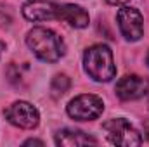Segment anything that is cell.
<instances>
[{
    "label": "cell",
    "mask_w": 149,
    "mask_h": 147,
    "mask_svg": "<svg viewBox=\"0 0 149 147\" xmlns=\"http://www.w3.org/2000/svg\"><path fill=\"white\" fill-rule=\"evenodd\" d=\"M26 45L43 62H57L64 55V42L61 37L43 26H37L28 31L26 35Z\"/></svg>",
    "instance_id": "6da1fadb"
},
{
    "label": "cell",
    "mask_w": 149,
    "mask_h": 147,
    "mask_svg": "<svg viewBox=\"0 0 149 147\" xmlns=\"http://www.w3.org/2000/svg\"><path fill=\"white\" fill-rule=\"evenodd\" d=\"M83 68L94 81L108 83L116 74V66L113 59L111 49L104 43L92 45L83 54Z\"/></svg>",
    "instance_id": "7a4b0ae2"
},
{
    "label": "cell",
    "mask_w": 149,
    "mask_h": 147,
    "mask_svg": "<svg viewBox=\"0 0 149 147\" xmlns=\"http://www.w3.org/2000/svg\"><path fill=\"white\" fill-rule=\"evenodd\" d=\"M102 130L106 133V139L113 146L121 147H137L142 144L141 133L123 118H113L102 125Z\"/></svg>",
    "instance_id": "3957f363"
},
{
    "label": "cell",
    "mask_w": 149,
    "mask_h": 147,
    "mask_svg": "<svg viewBox=\"0 0 149 147\" xmlns=\"http://www.w3.org/2000/svg\"><path fill=\"white\" fill-rule=\"evenodd\" d=\"M66 111H68V116L73 118L74 121H92L102 114L104 102L101 97L94 94H81L68 104Z\"/></svg>",
    "instance_id": "277c9868"
},
{
    "label": "cell",
    "mask_w": 149,
    "mask_h": 147,
    "mask_svg": "<svg viewBox=\"0 0 149 147\" xmlns=\"http://www.w3.org/2000/svg\"><path fill=\"white\" fill-rule=\"evenodd\" d=\"M5 118L10 125L23 128V130H33L40 123L38 109L26 101H17L12 106H9L5 109Z\"/></svg>",
    "instance_id": "5b68a950"
},
{
    "label": "cell",
    "mask_w": 149,
    "mask_h": 147,
    "mask_svg": "<svg viewBox=\"0 0 149 147\" xmlns=\"http://www.w3.org/2000/svg\"><path fill=\"white\" fill-rule=\"evenodd\" d=\"M116 21H118V28H120L121 35L125 37V40L137 42L144 35V19H142V14L137 9L123 5L118 10Z\"/></svg>",
    "instance_id": "8992f818"
},
{
    "label": "cell",
    "mask_w": 149,
    "mask_h": 147,
    "mask_svg": "<svg viewBox=\"0 0 149 147\" xmlns=\"http://www.w3.org/2000/svg\"><path fill=\"white\" fill-rule=\"evenodd\" d=\"M116 95L121 101H137L149 94V78L137 74H127L116 83Z\"/></svg>",
    "instance_id": "52a82bcc"
},
{
    "label": "cell",
    "mask_w": 149,
    "mask_h": 147,
    "mask_svg": "<svg viewBox=\"0 0 149 147\" xmlns=\"http://www.w3.org/2000/svg\"><path fill=\"white\" fill-rule=\"evenodd\" d=\"M57 9H59V5L50 0H31V2L24 3L23 16H24V19L33 21V23L52 21V19H57Z\"/></svg>",
    "instance_id": "ba28073f"
},
{
    "label": "cell",
    "mask_w": 149,
    "mask_h": 147,
    "mask_svg": "<svg viewBox=\"0 0 149 147\" xmlns=\"http://www.w3.org/2000/svg\"><path fill=\"white\" fill-rule=\"evenodd\" d=\"M57 19L68 23L71 28H78V30L87 28L88 23H90L88 12H87L83 7L76 5V3H64V5H59V9H57Z\"/></svg>",
    "instance_id": "9c48e42d"
},
{
    "label": "cell",
    "mask_w": 149,
    "mask_h": 147,
    "mask_svg": "<svg viewBox=\"0 0 149 147\" xmlns=\"http://www.w3.org/2000/svg\"><path fill=\"white\" fill-rule=\"evenodd\" d=\"M56 144L64 147H78V146H95L97 140L80 130H71V128H64L61 132L56 133Z\"/></svg>",
    "instance_id": "30bf717a"
},
{
    "label": "cell",
    "mask_w": 149,
    "mask_h": 147,
    "mask_svg": "<svg viewBox=\"0 0 149 147\" xmlns=\"http://www.w3.org/2000/svg\"><path fill=\"white\" fill-rule=\"evenodd\" d=\"M70 87H71V80L66 74H56L50 83V92L54 97H61L70 90Z\"/></svg>",
    "instance_id": "8fae6325"
},
{
    "label": "cell",
    "mask_w": 149,
    "mask_h": 147,
    "mask_svg": "<svg viewBox=\"0 0 149 147\" xmlns=\"http://www.w3.org/2000/svg\"><path fill=\"white\" fill-rule=\"evenodd\" d=\"M109 5H118V7H123V5H127L130 0H106Z\"/></svg>",
    "instance_id": "7c38bea8"
},
{
    "label": "cell",
    "mask_w": 149,
    "mask_h": 147,
    "mask_svg": "<svg viewBox=\"0 0 149 147\" xmlns=\"http://www.w3.org/2000/svg\"><path fill=\"white\" fill-rule=\"evenodd\" d=\"M24 146H43V142L42 140H37V139H30V140L24 142Z\"/></svg>",
    "instance_id": "4fadbf2b"
},
{
    "label": "cell",
    "mask_w": 149,
    "mask_h": 147,
    "mask_svg": "<svg viewBox=\"0 0 149 147\" xmlns=\"http://www.w3.org/2000/svg\"><path fill=\"white\" fill-rule=\"evenodd\" d=\"M144 137L149 140V119L148 121H144Z\"/></svg>",
    "instance_id": "5bb4252c"
},
{
    "label": "cell",
    "mask_w": 149,
    "mask_h": 147,
    "mask_svg": "<svg viewBox=\"0 0 149 147\" xmlns=\"http://www.w3.org/2000/svg\"><path fill=\"white\" fill-rule=\"evenodd\" d=\"M3 49H5V45H3V43L0 42V55H2V50H3Z\"/></svg>",
    "instance_id": "9a60e30c"
},
{
    "label": "cell",
    "mask_w": 149,
    "mask_h": 147,
    "mask_svg": "<svg viewBox=\"0 0 149 147\" xmlns=\"http://www.w3.org/2000/svg\"><path fill=\"white\" fill-rule=\"evenodd\" d=\"M146 61H148V66H149V54H148V59H146Z\"/></svg>",
    "instance_id": "2e32d148"
}]
</instances>
